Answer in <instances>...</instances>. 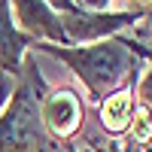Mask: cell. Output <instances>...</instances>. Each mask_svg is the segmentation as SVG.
<instances>
[{
	"instance_id": "obj_1",
	"label": "cell",
	"mask_w": 152,
	"mask_h": 152,
	"mask_svg": "<svg viewBox=\"0 0 152 152\" xmlns=\"http://www.w3.org/2000/svg\"><path fill=\"white\" fill-rule=\"evenodd\" d=\"M34 52H46L79 76V82L88 88L91 100H104L119 88H128L137 79V67L140 58H152L149 49H143L134 40H119V37H107L97 43L85 46H52V43H31Z\"/></svg>"
},
{
	"instance_id": "obj_2",
	"label": "cell",
	"mask_w": 152,
	"mask_h": 152,
	"mask_svg": "<svg viewBox=\"0 0 152 152\" xmlns=\"http://www.w3.org/2000/svg\"><path fill=\"white\" fill-rule=\"evenodd\" d=\"M43 97L46 79L37 70L34 58L24 55L21 76L15 79V88L0 110V152H67V146L55 143L43 125Z\"/></svg>"
},
{
	"instance_id": "obj_3",
	"label": "cell",
	"mask_w": 152,
	"mask_h": 152,
	"mask_svg": "<svg viewBox=\"0 0 152 152\" xmlns=\"http://www.w3.org/2000/svg\"><path fill=\"white\" fill-rule=\"evenodd\" d=\"M40 116L55 143H70L85 125V104L73 88L61 85L46 91V97L40 100Z\"/></svg>"
},
{
	"instance_id": "obj_4",
	"label": "cell",
	"mask_w": 152,
	"mask_h": 152,
	"mask_svg": "<svg viewBox=\"0 0 152 152\" xmlns=\"http://www.w3.org/2000/svg\"><path fill=\"white\" fill-rule=\"evenodd\" d=\"M61 15V12H58ZM140 21V12H64L61 15V31H64V40L67 46H85V43H97V40H107L116 31L128 28V24Z\"/></svg>"
},
{
	"instance_id": "obj_5",
	"label": "cell",
	"mask_w": 152,
	"mask_h": 152,
	"mask_svg": "<svg viewBox=\"0 0 152 152\" xmlns=\"http://www.w3.org/2000/svg\"><path fill=\"white\" fill-rule=\"evenodd\" d=\"M12 3V18L18 31L28 34L34 43H52V46H67L64 31H61V15L46 6L43 0H9Z\"/></svg>"
},
{
	"instance_id": "obj_6",
	"label": "cell",
	"mask_w": 152,
	"mask_h": 152,
	"mask_svg": "<svg viewBox=\"0 0 152 152\" xmlns=\"http://www.w3.org/2000/svg\"><path fill=\"white\" fill-rule=\"evenodd\" d=\"M31 43L34 40L28 34H21L15 18H12V3L0 0V73H9V76L18 79Z\"/></svg>"
},
{
	"instance_id": "obj_7",
	"label": "cell",
	"mask_w": 152,
	"mask_h": 152,
	"mask_svg": "<svg viewBox=\"0 0 152 152\" xmlns=\"http://www.w3.org/2000/svg\"><path fill=\"white\" fill-rule=\"evenodd\" d=\"M134 85L128 88H119V91H113L110 97L100 100V110H97V119H100V128L113 137H122L128 131V125L134 119Z\"/></svg>"
},
{
	"instance_id": "obj_8",
	"label": "cell",
	"mask_w": 152,
	"mask_h": 152,
	"mask_svg": "<svg viewBox=\"0 0 152 152\" xmlns=\"http://www.w3.org/2000/svg\"><path fill=\"white\" fill-rule=\"evenodd\" d=\"M137 104L146 107L149 116H152V67H149V73L140 79V88H137Z\"/></svg>"
},
{
	"instance_id": "obj_9",
	"label": "cell",
	"mask_w": 152,
	"mask_h": 152,
	"mask_svg": "<svg viewBox=\"0 0 152 152\" xmlns=\"http://www.w3.org/2000/svg\"><path fill=\"white\" fill-rule=\"evenodd\" d=\"M12 88H15V76H9V73H0V110H3V104L9 100Z\"/></svg>"
},
{
	"instance_id": "obj_10",
	"label": "cell",
	"mask_w": 152,
	"mask_h": 152,
	"mask_svg": "<svg viewBox=\"0 0 152 152\" xmlns=\"http://www.w3.org/2000/svg\"><path fill=\"white\" fill-rule=\"evenodd\" d=\"M46 6H52L55 12H61V15H64V12H79V6H76V0H43Z\"/></svg>"
},
{
	"instance_id": "obj_11",
	"label": "cell",
	"mask_w": 152,
	"mask_h": 152,
	"mask_svg": "<svg viewBox=\"0 0 152 152\" xmlns=\"http://www.w3.org/2000/svg\"><path fill=\"white\" fill-rule=\"evenodd\" d=\"M91 152H122L116 143H100V137H88V143H85Z\"/></svg>"
}]
</instances>
